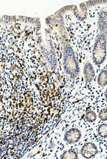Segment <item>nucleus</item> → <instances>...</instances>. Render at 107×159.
<instances>
[{"label": "nucleus", "mask_w": 107, "mask_h": 159, "mask_svg": "<svg viewBox=\"0 0 107 159\" xmlns=\"http://www.w3.org/2000/svg\"><path fill=\"white\" fill-rule=\"evenodd\" d=\"M99 117L103 121L107 120V110L106 109H103L99 114Z\"/></svg>", "instance_id": "nucleus-7"}, {"label": "nucleus", "mask_w": 107, "mask_h": 159, "mask_svg": "<svg viewBox=\"0 0 107 159\" xmlns=\"http://www.w3.org/2000/svg\"><path fill=\"white\" fill-rule=\"evenodd\" d=\"M107 124H103L100 126L98 129V133L101 137H107Z\"/></svg>", "instance_id": "nucleus-4"}, {"label": "nucleus", "mask_w": 107, "mask_h": 159, "mask_svg": "<svg viewBox=\"0 0 107 159\" xmlns=\"http://www.w3.org/2000/svg\"><path fill=\"white\" fill-rule=\"evenodd\" d=\"M97 151L96 146L93 143L88 142L83 146L81 150V154L84 158L90 159L95 156L97 153Z\"/></svg>", "instance_id": "nucleus-1"}, {"label": "nucleus", "mask_w": 107, "mask_h": 159, "mask_svg": "<svg viewBox=\"0 0 107 159\" xmlns=\"http://www.w3.org/2000/svg\"><path fill=\"white\" fill-rule=\"evenodd\" d=\"M81 136L80 131L77 129H71L67 131L64 137L65 140L67 142L72 144L78 142Z\"/></svg>", "instance_id": "nucleus-2"}, {"label": "nucleus", "mask_w": 107, "mask_h": 159, "mask_svg": "<svg viewBox=\"0 0 107 159\" xmlns=\"http://www.w3.org/2000/svg\"><path fill=\"white\" fill-rule=\"evenodd\" d=\"M87 119L90 121V122H93L96 119H97V116L95 113L93 112H90L87 114Z\"/></svg>", "instance_id": "nucleus-6"}, {"label": "nucleus", "mask_w": 107, "mask_h": 159, "mask_svg": "<svg viewBox=\"0 0 107 159\" xmlns=\"http://www.w3.org/2000/svg\"><path fill=\"white\" fill-rule=\"evenodd\" d=\"M98 83L101 86H105L107 84V72L106 71L101 72L98 78Z\"/></svg>", "instance_id": "nucleus-3"}, {"label": "nucleus", "mask_w": 107, "mask_h": 159, "mask_svg": "<svg viewBox=\"0 0 107 159\" xmlns=\"http://www.w3.org/2000/svg\"><path fill=\"white\" fill-rule=\"evenodd\" d=\"M64 158L65 159H72V158H77V156L75 152L72 150H70L67 151L65 153H64Z\"/></svg>", "instance_id": "nucleus-5"}]
</instances>
